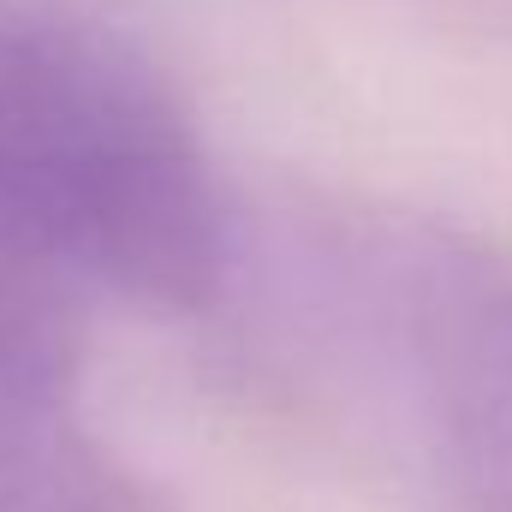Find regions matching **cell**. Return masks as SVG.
Returning a JSON list of instances; mask_svg holds the SVG:
<instances>
[{"instance_id":"1","label":"cell","mask_w":512,"mask_h":512,"mask_svg":"<svg viewBox=\"0 0 512 512\" xmlns=\"http://www.w3.org/2000/svg\"><path fill=\"white\" fill-rule=\"evenodd\" d=\"M0 251L149 316L221 298L233 215L173 84L60 0H0Z\"/></svg>"},{"instance_id":"2","label":"cell","mask_w":512,"mask_h":512,"mask_svg":"<svg viewBox=\"0 0 512 512\" xmlns=\"http://www.w3.org/2000/svg\"><path fill=\"white\" fill-rule=\"evenodd\" d=\"M423 453L453 512H512V280L435 256L411 286Z\"/></svg>"}]
</instances>
